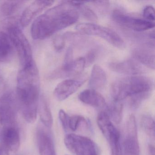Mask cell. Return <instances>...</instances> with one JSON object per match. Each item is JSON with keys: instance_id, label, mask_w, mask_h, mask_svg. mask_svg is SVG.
I'll return each mask as SVG.
<instances>
[{"instance_id": "cell-1", "label": "cell", "mask_w": 155, "mask_h": 155, "mask_svg": "<svg viewBox=\"0 0 155 155\" xmlns=\"http://www.w3.org/2000/svg\"><path fill=\"white\" fill-rule=\"evenodd\" d=\"M79 18V13L77 8L70 1L63 2L35 19L31 26L32 38L35 40L47 38L73 25Z\"/></svg>"}, {"instance_id": "cell-2", "label": "cell", "mask_w": 155, "mask_h": 155, "mask_svg": "<svg viewBox=\"0 0 155 155\" xmlns=\"http://www.w3.org/2000/svg\"><path fill=\"white\" fill-rule=\"evenodd\" d=\"M39 72L34 60L20 71L17 77V97L19 105L24 110H31L38 105Z\"/></svg>"}, {"instance_id": "cell-3", "label": "cell", "mask_w": 155, "mask_h": 155, "mask_svg": "<svg viewBox=\"0 0 155 155\" xmlns=\"http://www.w3.org/2000/svg\"><path fill=\"white\" fill-rule=\"evenodd\" d=\"M153 81L144 76H131L114 81L110 92L115 101L120 102L128 97H148L153 90Z\"/></svg>"}, {"instance_id": "cell-4", "label": "cell", "mask_w": 155, "mask_h": 155, "mask_svg": "<svg viewBox=\"0 0 155 155\" xmlns=\"http://www.w3.org/2000/svg\"><path fill=\"white\" fill-rule=\"evenodd\" d=\"M76 29L83 35L100 37L117 48L123 49L126 48V43L119 35L107 27L92 23H82L78 24Z\"/></svg>"}, {"instance_id": "cell-5", "label": "cell", "mask_w": 155, "mask_h": 155, "mask_svg": "<svg viewBox=\"0 0 155 155\" xmlns=\"http://www.w3.org/2000/svg\"><path fill=\"white\" fill-rule=\"evenodd\" d=\"M8 36L12 45L15 47L22 67L33 60L30 43L22 31L15 24L9 26Z\"/></svg>"}, {"instance_id": "cell-6", "label": "cell", "mask_w": 155, "mask_h": 155, "mask_svg": "<svg viewBox=\"0 0 155 155\" xmlns=\"http://www.w3.org/2000/svg\"><path fill=\"white\" fill-rule=\"evenodd\" d=\"M64 141L67 148L76 155H97L96 144L87 137L71 133L65 137Z\"/></svg>"}, {"instance_id": "cell-7", "label": "cell", "mask_w": 155, "mask_h": 155, "mask_svg": "<svg viewBox=\"0 0 155 155\" xmlns=\"http://www.w3.org/2000/svg\"><path fill=\"white\" fill-rule=\"evenodd\" d=\"M111 17L113 21L119 26L135 31H145L155 27L154 22L132 17L119 10L113 11Z\"/></svg>"}, {"instance_id": "cell-8", "label": "cell", "mask_w": 155, "mask_h": 155, "mask_svg": "<svg viewBox=\"0 0 155 155\" xmlns=\"http://www.w3.org/2000/svg\"><path fill=\"white\" fill-rule=\"evenodd\" d=\"M18 108L13 93H6L0 98V123L3 127L15 125Z\"/></svg>"}, {"instance_id": "cell-9", "label": "cell", "mask_w": 155, "mask_h": 155, "mask_svg": "<svg viewBox=\"0 0 155 155\" xmlns=\"http://www.w3.org/2000/svg\"><path fill=\"white\" fill-rule=\"evenodd\" d=\"M124 155H139L140 147L138 139L136 118L130 115L126 127V136L123 141Z\"/></svg>"}, {"instance_id": "cell-10", "label": "cell", "mask_w": 155, "mask_h": 155, "mask_svg": "<svg viewBox=\"0 0 155 155\" xmlns=\"http://www.w3.org/2000/svg\"><path fill=\"white\" fill-rule=\"evenodd\" d=\"M53 1L38 0L32 2L25 8L20 19V23L22 27H26L39 15L43 10L51 7L54 3Z\"/></svg>"}, {"instance_id": "cell-11", "label": "cell", "mask_w": 155, "mask_h": 155, "mask_svg": "<svg viewBox=\"0 0 155 155\" xmlns=\"http://www.w3.org/2000/svg\"><path fill=\"white\" fill-rule=\"evenodd\" d=\"M2 147L8 152H17L20 145L19 133L15 125L4 126L2 127L1 138Z\"/></svg>"}, {"instance_id": "cell-12", "label": "cell", "mask_w": 155, "mask_h": 155, "mask_svg": "<svg viewBox=\"0 0 155 155\" xmlns=\"http://www.w3.org/2000/svg\"><path fill=\"white\" fill-rule=\"evenodd\" d=\"M85 82L84 81L67 79L60 82L53 92L54 97L59 101L65 100L76 92Z\"/></svg>"}, {"instance_id": "cell-13", "label": "cell", "mask_w": 155, "mask_h": 155, "mask_svg": "<svg viewBox=\"0 0 155 155\" xmlns=\"http://www.w3.org/2000/svg\"><path fill=\"white\" fill-rule=\"evenodd\" d=\"M102 134L109 143L110 155H123L120 144L119 132L112 122H110L101 129Z\"/></svg>"}, {"instance_id": "cell-14", "label": "cell", "mask_w": 155, "mask_h": 155, "mask_svg": "<svg viewBox=\"0 0 155 155\" xmlns=\"http://www.w3.org/2000/svg\"><path fill=\"white\" fill-rule=\"evenodd\" d=\"M132 55L135 60L151 69H155L154 47L144 45L133 48Z\"/></svg>"}, {"instance_id": "cell-15", "label": "cell", "mask_w": 155, "mask_h": 155, "mask_svg": "<svg viewBox=\"0 0 155 155\" xmlns=\"http://www.w3.org/2000/svg\"><path fill=\"white\" fill-rule=\"evenodd\" d=\"M109 68L114 72L130 75H136L143 72V68L139 63L132 59L111 62Z\"/></svg>"}, {"instance_id": "cell-16", "label": "cell", "mask_w": 155, "mask_h": 155, "mask_svg": "<svg viewBox=\"0 0 155 155\" xmlns=\"http://www.w3.org/2000/svg\"><path fill=\"white\" fill-rule=\"evenodd\" d=\"M37 140L40 155H56L54 143L50 134L43 128L37 130Z\"/></svg>"}, {"instance_id": "cell-17", "label": "cell", "mask_w": 155, "mask_h": 155, "mask_svg": "<svg viewBox=\"0 0 155 155\" xmlns=\"http://www.w3.org/2000/svg\"><path fill=\"white\" fill-rule=\"evenodd\" d=\"M86 66L85 58L83 57L78 58L74 60L68 68L65 69L60 68L53 72L50 77L52 78H58L77 76L83 72Z\"/></svg>"}, {"instance_id": "cell-18", "label": "cell", "mask_w": 155, "mask_h": 155, "mask_svg": "<svg viewBox=\"0 0 155 155\" xmlns=\"http://www.w3.org/2000/svg\"><path fill=\"white\" fill-rule=\"evenodd\" d=\"M79 99L83 103L94 107L102 108L106 106L104 97L97 91L92 89L83 91L80 94Z\"/></svg>"}, {"instance_id": "cell-19", "label": "cell", "mask_w": 155, "mask_h": 155, "mask_svg": "<svg viewBox=\"0 0 155 155\" xmlns=\"http://www.w3.org/2000/svg\"><path fill=\"white\" fill-rule=\"evenodd\" d=\"M107 82V77L105 71L98 65H95L92 68L89 81L90 89L101 90L103 89Z\"/></svg>"}, {"instance_id": "cell-20", "label": "cell", "mask_w": 155, "mask_h": 155, "mask_svg": "<svg viewBox=\"0 0 155 155\" xmlns=\"http://www.w3.org/2000/svg\"><path fill=\"white\" fill-rule=\"evenodd\" d=\"M11 41L8 35L0 31V62L8 60L12 51Z\"/></svg>"}, {"instance_id": "cell-21", "label": "cell", "mask_w": 155, "mask_h": 155, "mask_svg": "<svg viewBox=\"0 0 155 155\" xmlns=\"http://www.w3.org/2000/svg\"><path fill=\"white\" fill-rule=\"evenodd\" d=\"M39 114L42 124L47 128H51L53 123V117L49 106L46 100L43 99L38 105Z\"/></svg>"}, {"instance_id": "cell-22", "label": "cell", "mask_w": 155, "mask_h": 155, "mask_svg": "<svg viewBox=\"0 0 155 155\" xmlns=\"http://www.w3.org/2000/svg\"><path fill=\"white\" fill-rule=\"evenodd\" d=\"M71 4L75 6L79 13L86 19L91 22H96L98 21V17L96 13L90 8L85 5L86 2L71 1Z\"/></svg>"}, {"instance_id": "cell-23", "label": "cell", "mask_w": 155, "mask_h": 155, "mask_svg": "<svg viewBox=\"0 0 155 155\" xmlns=\"http://www.w3.org/2000/svg\"><path fill=\"white\" fill-rule=\"evenodd\" d=\"M109 114L110 117L112 118L114 122L117 124L120 123L122 119V112H123V105L121 103L117 101H115L111 104L108 109Z\"/></svg>"}, {"instance_id": "cell-24", "label": "cell", "mask_w": 155, "mask_h": 155, "mask_svg": "<svg viewBox=\"0 0 155 155\" xmlns=\"http://www.w3.org/2000/svg\"><path fill=\"white\" fill-rule=\"evenodd\" d=\"M141 127L145 132L151 137L155 136V122L152 117L148 115H144L140 120Z\"/></svg>"}, {"instance_id": "cell-25", "label": "cell", "mask_w": 155, "mask_h": 155, "mask_svg": "<svg viewBox=\"0 0 155 155\" xmlns=\"http://www.w3.org/2000/svg\"><path fill=\"white\" fill-rule=\"evenodd\" d=\"M66 41H68L71 44L75 46L84 45L87 41V38L82 36L83 34L75 32H67L63 34Z\"/></svg>"}, {"instance_id": "cell-26", "label": "cell", "mask_w": 155, "mask_h": 155, "mask_svg": "<svg viewBox=\"0 0 155 155\" xmlns=\"http://www.w3.org/2000/svg\"><path fill=\"white\" fill-rule=\"evenodd\" d=\"M21 1H7L4 2L2 7V11L3 14L6 16H10L13 14L18 8Z\"/></svg>"}, {"instance_id": "cell-27", "label": "cell", "mask_w": 155, "mask_h": 155, "mask_svg": "<svg viewBox=\"0 0 155 155\" xmlns=\"http://www.w3.org/2000/svg\"><path fill=\"white\" fill-rule=\"evenodd\" d=\"M87 124L86 119L80 115H74L70 117L68 122V129L76 131L82 124Z\"/></svg>"}, {"instance_id": "cell-28", "label": "cell", "mask_w": 155, "mask_h": 155, "mask_svg": "<svg viewBox=\"0 0 155 155\" xmlns=\"http://www.w3.org/2000/svg\"><path fill=\"white\" fill-rule=\"evenodd\" d=\"M91 2L101 14H105L109 8L110 2L108 1H97Z\"/></svg>"}, {"instance_id": "cell-29", "label": "cell", "mask_w": 155, "mask_h": 155, "mask_svg": "<svg viewBox=\"0 0 155 155\" xmlns=\"http://www.w3.org/2000/svg\"><path fill=\"white\" fill-rule=\"evenodd\" d=\"M144 19L150 22H154L155 19V9L151 6L145 7L142 12Z\"/></svg>"}, {"instance_id": "cell-30", "label": "cell", "mask_w": 155, "mask_h": 155, "mask_svg": "<svg viewBox=\"0 0 155 155\" xmlns=\"http://www.w3.org/2000/svg\"><path fill=\"white\" fill-rule=\"evenodd\" d=\"M66 42L63 35H58L53 39V47L57 51H61L65 48Z\"/></svg>"}, {"instance_id": "cell-31", "label": "cell", "mask_w": 155, "mask_h": 155, "mask_svg": "<svg viewBox=\"0 0 155 155\" xmlns=\"http://www.w3.org/2000/svg\"><path fill=\"white\" fill-rule=\"evenodd\" d=\"M73 59V51L72 48H69L66 52L64 62L61 68H66L68 67L74 61Z\"/></svg>"}, {"instance_id": "cell-32", "label": "cell", "mask_w": 155, "mask_h": 155, "mask_svg": "<svg viewBox=\"0 0 155 155\" xmlns=\"http://www.w3.org/2000/svg\"><path fill=\"white\" fill-rule=\"evenodd\" d=\"M70 116L63 110L61 109L59 111V118L61 122V125L65 130L68 129V122Z\"/></svg>"}, {"instance_id": "cell-33", "label": "cell", "mask_w": 155, "mask_h": 155, "mask_svg": "<svg viewBox=\"0 0 155 155\" xmlns=\"http://www.w3.org/2000/svg\"><path fill=\"white\" fill-rule=\"evenodd\" d=\"M98 53L97 50L93 49L87 54L86 57L84 58L86 60V66H89L94 62L97 56Z\"/></svg>"}, {"instance_id": "cell-34", "label": "cell", "mask_w": 155, "mask_h": 155, "mask_svg": "<svg viewBox=\"0 0 155 155\" xmlns=\"http://www.w3.org/2000/svg\"><path fill=\"white\" fill-rule=\"evenodd\" d=\"M0 155H9V152L2 146H0Z\"/></svg>"}, {"instance_id": "cell-35", "label": "cell", "mask_w": 155, "mask_h": 155, "mask_svg": "<svg viewBox=\"0 0 155 155\" xmlns=\"http://www.w3.org/2000/svg\"><path fill=\"white\" fill-rule=\"evenodd\" d=\"M149 149L151 155H155V148H154V146L152 145H150L149 146Z\"/></svg>"}, {"instance_id": "cell-36", "label": "cell", "mask_w": 155, "mask_h": 155, "mask_svg": "<svg viewBox=\"0 0 155 155\" xmlns=\"http://www.w3.org/2000/svg\"><path fill=\"white\" fill-rule=\"evenodd\" d=\"M4 86V81L3 78L0 76V90L2 89Z\"/></svg>"}, {"instance_id": "cell-37", "label": "cell", "mask_w": 155, "mask_h": 155, "mask_svg": "<svg viewBox=\"0 0 155 155\" xmlns=\"http://www.w3.org/2000/svg\"><path fill=\"white\" fill-rule=\"evenodd\" d=\"M2 127H0V140H1L2 136Z\"/></svg>"}]
</instances>
